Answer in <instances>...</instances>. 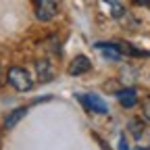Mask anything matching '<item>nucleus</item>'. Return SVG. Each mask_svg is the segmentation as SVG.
Wrapping results in <instances>:
<instances>
[{"instance_id": "nucleus-3", "label": "nucleus", "mask_w": 150, "mask_h": 150, "mask_svg": "<svg viewBox=\"0 0 150 150\" xmlns=\"http://www.w3.org/2000/svg\"><path fill=\"white\" fill-rule=\"evenodd\" d=\"M59 13V0H35V17L40 21H50Z\"/></svg>"}, {"instance_id": "nucleus-2", "label": "nucleus", "mask_w": 150, "mask_h": 150, "mask_svg": "<svg viewBox=\"0 0 150 150\" xmlns=\"http://www.w3.org/2000/svg\"><path fill=\"white\" fill-rule=\"evenodd\" d=\"M77 98L81 104H83V108L86 110H92V112H100V115H106L108 112V106H106V102L98 96V94H77Z\"/></svg>"}, {"instance_id": "nucleus-5", "label": "nucleus", "mask_w": 150, "mask_h": 150, "mask_svg": "<svg viewBox=\"0 0 150 150\" xmlns=\"http://www.w3.org/2000/svg\"><path fill=\"white\" fill-rule=\"evenodd\" d=\"M90 69H92L90 59H88V56H83V54H79V56H75V59L71 61V65L67 67V73L71 75V77H77V75L88 73Z\"/></svg>"}, {"instance_id": "nucleus-8", "label": "nucleus", "mask_w": 150, "mask_h": 150, "mask_svg": "<svg viewBox=\"0 0 150 150\" xmlns=\"http://www.w3.org/2000/svg\"><path fill=\"white\" fill-rule=\"evenodd\" d=\"M35 71L38 75H40V81H48L52 79V67L46 59H40V61H35Z\"/></svg>"}, {"instance_id": "nucleus-11", "label": "nucleus", "mask_w": 150, "mask_h": 150, "mask_svg": "<svg viewBox=\"0 0 150 150\" xmlns=\"http://www.w3.org/2000/svg\"><path fill=\"white\" fill-rule=\"evenodd\" d=\"M142 115H144V119L150 123V98H146V100L142 102Z\"/></svg>"}, {"instance_id": "nucleus-6", "label": "nucleus", "mask_w": 150, "mask_h": 150, "mask_svg": "<svg viewBox=\"0 0 150 150\" xmlns=\"http://www.w3.org/2000/svg\"><path fill=\"white\" fill-rule=\"evenodd\" d=\"M117 98H119L121 106L131 108V106H136V102H138V92H136V88H125V90L117 92Z\"/></svg>"}, {"instance_id": "nucleus-15", "label": "nucleus", "mask_w": 150, "mask_h": 150, "mask_svg": "<svg viewBox=\"0 0 150 150\" xmlns=\"http://www.w3.org/2000/svg\"><path fill=\"white\" fill-rule=\"evenodd\" d=\"M104 2H108V4H117L119 0H104Z\"/></svg>"}, {"instance_id": "nucleus-9", "label": "nucleus", "mask_w": 150, "mask_h": 150, "mask_svg": "<svg viewBox=\"0 0 150 150\" xmlns=\"http://www.w3.org/2000/svg\"><path fill=\"white\" fill-rule=\"evenodd\" d=\"M144 129H146V125H144L140 119H131V121H129V131H131L136 138H140V136L144 134Z\"/></svg>"}, {"instance_id": "nucleus-1", "label": "nucleus", "mask_w": 150, "mask_h": 150, "mask_svg": "<svg viewBox=\"0 0 150 150\" xmlns=\"http://www.w3.org/2000/svg\"><path fill=\"white\" fill-rule=\"evenodd\" d=\"M6 77H8V83H11L17 92H29V90L33 88L31 75H29L23 67H11L8 73H6Z\"/></svg>"}, {"instance_id": "nucleus-12", "label": "nucleus", "mask_w": 150, "mask_h": 150, "mask_svg": "<svg viewBox=\"0 0 150 150\" xmlns=\"http://www.w3.org/2000/svg\"><path fill=\"white\" fill-rule=\"evenodd\" d=\"M134 4H138V6H148L150 8V0H131Z\"/></svg>"}, {"instance_id": "nucleus-7", "label": "nucleus", "mask_w": 150, "mask_h": 150, "mask_svg": "<svg viewBox=\"0 0 150 150\" xmlns=\"http://www.w3.org/2000/svg\"><path fill=\"white\" fill-rule=\"evenodd\" d=\"M25 115H27V106H19V108H15L11 115L4 119V129H13V127H15L19 121H21Z\"/></svg>"}, {"instance_id": "nucleus-4", "label": "nucleus", "mask_w": 150, "mask_h": 150, "mask_svg": "<svg viewBox=\"0 0 150 150\" xmlns=\"http://www.w3.org/2000/svg\"><path fill=\"white\" fill-rule=\"evenodd\" d=\"M94 48H96L106 61H121L123 59V50H121L119 42H98V44H94Z\"/></svg>"}, {"instance_id": "nucleus-10", "label": "nucleus", "mask_w": 150, "mask_h": 150, "mask_svg": "<svg viewBox=\"0 0 150 150\" xmlns=\"http://www.w3.org/2000/svg\"><path fill=\"white\" fill-rule=\"evenodd\" d=\"M136 140H138L140 150H150V131H146V129H144V134H142L140 138H136Z\"/></svg>"}, {"instance_id": "nucleus-14", "label": "nucleus", "mask_w": 150, "mask_h": 150, "mask_svg": "<svg viewBox=\"0 0 150 150\" xmlns=\"http://www.w3.org/2000/svg\"><path fill=\"white\" fill-rule=\"evenodd\" d=\"M4 81V73H2V67H0V83Z\"/></svg>"}, {"instance_id": "nucleus-13", "label": "nucleus", "mask_w": 150, "mask_h": 150, "mask_svg": "<svg viewBox=\"0 0 150 150\" xmlns=\"http://www.w3.org/2000/svg\"><path fill=\"white\" fill-rule=\"evenodd\" d=\"M119 148H121V150H129L127 144H125V138H123V136H121V140H119Z\"/></svg>"}]
</instances>
